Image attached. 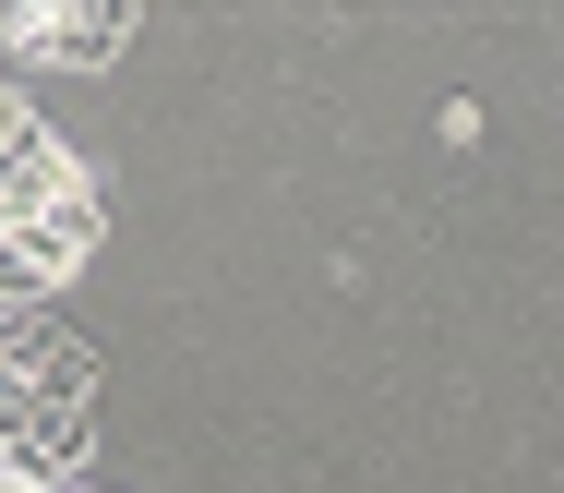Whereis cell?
Returning a JSON list of instances; mask_svg holds the SVG:
<instances>
[{
	"label": "cell",
	"instance_id": "3",
	"mask_svg": "<svg viewBox=\"0 0 564 493\" xmlns=\"http://www.w3.org/2000/svg\"><path fill=\"white\" fill-rule=\"evenodd\" d=\"M73 493H85V482H73Z\"/></svg>",
	"mask_w": 564,
	"mask_h": 493
},
{
	"label": "cell",
	"instance_id": "2",
	"mask_svg": "<svg viewBox=\"0 0 564 493\" xmlns=\"http://www.w3.org/2000/svg\"><path fill=\"white\" fill-rule=\"evenodd\" d=\"M97 397V350L85 337H61L48 313H12L0 325V421H24V409H85Z\"/></svg>",
	"mask_w": 564,
	"mask_h": 493
},
{
	"label": "cell",
	"instance_id": "1",
	"mask_svg": "<svg viewBox=\"0 0 564 493\" xmlns=\"http://www.w3.org/2000/svg\"><path fill=\"white\" fill-rule=\"evenodd\" d=\"M120 36H132L120 0H0V49L36 73H97V61H120Z\"/></svg>",
	"mask_w": 564,
	"mask_h": 493
}]
</instances>
